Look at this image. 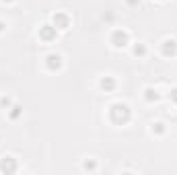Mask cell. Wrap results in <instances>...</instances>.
I'll use <instances>...</instances> for the list:
<instances>
[{"instance_id":"6da1fadb","label":"cell","mask_w":177,"mask_h":175,"mask_svg":"<svg viewBox=\"0 0 177 175\" xmlns=\"http://www.w3.org/2000/svg\"><path fill=\"white\" fill-rule=\"evenodd\" d=\"M126 39H128V35L122 33V31H118L115 37H113V41H118V43H113V46H115V47H124V46H126Z\"/></svg>"}]
</instances>
